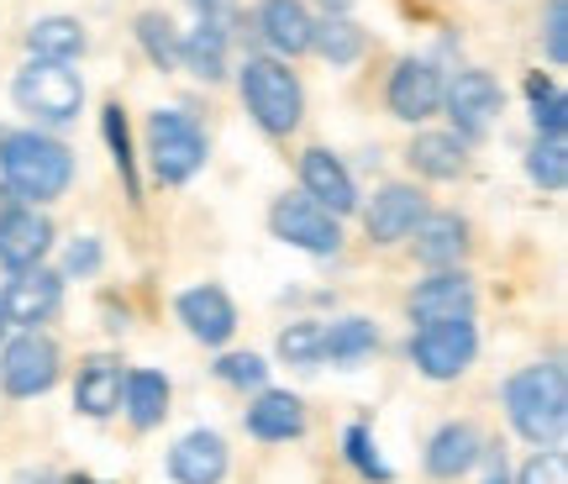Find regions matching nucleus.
I'll return each instance as SVG.
<instances>
[{"mask_svg": "<svg viewBox=\"0 0 568 484\" xmlns=\"http://www.w3.org/2000/svg\"><path fill=\"white\" fill-rule=\"evenodd\" d=\"M510 426L537 447H564L568 432V380L564 363H531L506 384Z\"/></svg>", "mask_w": 568, "mask_h": 484, "instance_id": "obj_1", "label": "nucleus"}, {"mask_svg": "<svg viewBox=\"0 0 568 484\" xmlns=\"http://www.w3.org/2000/svg\"><path fill=\"white\" fill-rule=\"evenodd\" d=\"M0 174H6V190L21 201H59L74 180V159L63 142L42 132H11L0 138Z\"/></svg>", "mask_w": 568, "mask_h": 484, "instance_id": "obj_2", "label": "nucleus"}, {"mask_svg": "<svg viewBox=\"0 0 568 484\" xmlns=\"http://www.w3.org/2000/svg\"><path fill=\"white\" fill-rule=\"evenodd\" d=\"M243 101L253 111V121L284 138V132H295L305 117V95H301V80L290 74V63L280 59H247L243 63Z\"/></svg>", "mask_w": 568, "mask_h": 484, "instance_id": "obj_3", "label": "nucleus"}, {"mask_svg": "<svg viewBox=\"0 0 568 484\" xmlns=\"http://www.w3.org/2000/svg\"><path fill=\"white\" fill-rule=\"evenodd\" d=\"M11 95L27 117L38 121H74L84 105V84L69 63H48V59H32L11 80Z\"/></svg>", "mask_w": 568, "mask_h": 484, "instance_id": "obj_4", "label": "nucleus"}, {"mask_svg": "<svg viewBox=\"0 0 568 484\" xmlns=\"http://www.w3.org/2000/svg\"><path fill=\"white\" fill-rule=\"evenodd\" d=\"M59 369H63V359L53 337L21 332L17 343H6V353H0V390L11 401H38V395H48L59 384Z\"/></svg>", "mask_w": 568, "mask_h": 484, "instance_id": "obj_5", "label": "nucleus"}, {"mask_svg": "<svg viewBox=\"0 0 568 484\" xmlns=\"http://www.w3.org/2000/svg\"><path fill=\"white\" fill-rule=\"evenodd\" d=\"M148 153H153V174L163 184H184L205 163V138L184 111H153V121H148Z\"/></svg>", "mask_w": 568, "mask_h": 484, "instance_id": "obj_6", "label": "nucleus"}, {"mask_svg": "<svg viewBox=\"0 0 568 484\" xmlns=\"http://www.w3.org/2000/svg\"><path fill=\"white\" fill-rule=\"evenodd\" d=\"M268 226H274V238H280V242L305 248V253H322V259L343 248V226H337V216H332V211H322L311 195H284V201H274Z\"/></svg>", "mask_w": 568, "mask_h": 484, "instance_id": "obj_7", "label": "nucleus"}, {"mask_svg": "<svg viewBox=\"0 0 568 484\" xmlns=\"http://www.w3.org/2000/svg\"><path fill=\"white\" fill-rule=\"evenodd\" d=\"M479 353V332L474 322H443V326H422L416 337H410V359L422 369L426 380H458L468 363Z\"/></svg>", "mask_w": 568, "mask_h": 484, "instance_id": "obj_8", "label": "nucleus"}, {"mask_svg": "<svg viewBox=\"0 0 568 484\" xmlns=\"http://www.w3.org/2000/svg\"><path fill=\"white\" fill-rule=\"evenodd\" d=\"M410 322L416 326H443V322H474V280L464 269H432V280L410 290Z\"/></svg>", "mask_w": 568, "mask_h": 484, "instance_id": "obj_9", "label": "nucleus"}, {"mask_svg": "<svg viewBox=\"0 0 568 484\" xmlns=\"http://www.w3.org/2000/svg\"><path fill=\"white\" fill-rule=\"evenodd\" d=\"M443 105L453 111L458 138H485L500 117V84L485 69H464V74H453V84H443Z\"/></svg>", "mask_w": 568, "mask_h": 484, "instance_id": "obj_10", "label": "nucleus"}, {"mask_svg": "<svg viewBox=\"0 0 568 484\" xmlns=\"http://www.w3.org/2000/svg\"><path fill=\"white\" fill-rule=\"evenodd\" d=\"M63 301V274H53V269H17L11 274V284L0 290V305H6V322L27 326V332H38L53 311H59Z\"/></svg>", "mask_w": 568, "mask_h": 484, "instance_id": "obj_11", "label": "nucleus"}, {"mask_svg": "<svg viewBox=\"0 0 568 484\" xmlns=\"http://www.w3.org/2000/svg\"><path fill=\"white\" fill-rule=\"evenodd\" d=\"M48 248H53V222L32 211V205H11L6 216H0V269H38L48 259Z\"/></svg>", "mask_w": 568, "mask_h": 484, "instance_id": "obj_12", "label": "nucleus"}, {"mask_svg": "<svg viewBox=\"0 0 568 484\" xmlns=\"http://www.w3.org/2000/svg\"><path fill=\"white\" fill-rule=\"evenodd\" d=\"M174 311H180V322L201 337L205 347H222L232 332H237V305H232V295H226L222 284H195V290H184L180 301H174Z\"/></svg>", "mask_w": 568, "mask_h": 484, "instance_id": "obj_13", "label": "nucleus"}, {"mask_svg": "<svg viewBox=\"0 0 568 484\" xmlns=\"http://www.w3.org/2000/svg\"><path fill=\"white\" fill-rule=\"evenodd\" d=\"M169 480L174 484H222L226 480V443L222 432H184L169 447Z\"/></svg>", "mask_w": 568, "mask_h": 484, "instance_id": "obj_14", "label": "nucleus"}, {"mask_svg": "<svg viewBox=\"0 0 568 484\" xmlns=\"http://www.w3.org/2000/svg\"><path fill=\"white\" fill-rule=\"evenodd\" d=\"M301 184L305 195L332 211V216H347V211H358V190H353V174H347L343 163L332 159L326 148H305L301 153Z\"/></svg>", "mask_w": 568, "mask_h": 484, "instance_id": "obj_15", "label": "nucleus"}, {"mask_svg": "<svg viewBox=\"0 0 568 484\" xmlns=\"http://www.w3.org/2000/svg\"><path fill=\"white\" fill-rule=\"evenodd\" d=\"M426 216V195L410 184H385L374 205L364 211V226L374 242H406L416 232V222Z\"/></svg>", "mask_w": 568, "mask_h": 484, "instance_id": "obj_16", "label": "nucleus"}, {"mask_svg": "<svg viewBox=\"0 0 568 484\" xmlns=\"http://www.w3.org/2000/svg\"><path fill=\"white\" fill-rule=\"evenodd\" d=\"M443 105V74L426 59H406L389 74V111L400 121H426Z\"/></svg>", "mask_w": 568, "mask_h": 484, "instance_id": "obj_17", "label": "nucleus"}, {"mask_svg": "<svg viewBox=\"0 0 568 484\" xmlns=\"http://www.w3.org/2000/svg\"><path fill=\"white\" fill-rule=\"evenodd\" d=\"M243 426H247V437H258V443H295L305 432V405L290 390H264L258 401L247 405Z\"/></svg>", "mask_w": 568, "mask_h": 484, "instance_id": "obj_18", "label": "nucleus"}, {"mask_svg": "<svg viewBox=\"0 0 568 484\" xmlns=\"http://www.w3.org/2000/svg\"><path fill=\"white\" fill-rule=\"evenodd\" d=\"M122 359L116 353H90L80 363V380H74V405H80L84 416H95L105 422L116 405H122Z\"/></svg>", "mask_w": 568, "mask_h": 484, "instance_id": "obj_19", "label": "nucleus"}, {"mask_svg": "<svg viewBox=\"0 0 568 484\" xmlns=\"http://www.w3.org/2000/svg\"><path fill=\"white\" fill-rule=\"evenodd\" d=\"M410 238H416L410 248H416V259H422L426 269H458L468 253V226L458 222V216H447V211L422 216Z\"/></svg>", "mask_w": 568, "mask_h": 484, "instance_id": "obj_20", "label": "nucleus"}, {"mask_svg": "<svg viewBox=\"0 0 568 484\" xmlns=\"http://www.w3.org/2000/svg\"><path fill=\"white\" fill-rule=\"evenodd\" d=\"M479 432L468 422H447L432 443H426V474L432 480H458V474H468V468L479 464Z\"/></svg>", "mask_w": 568, "mask_h": 484, "instance_id": "obj_21", "label": "nucleus"}, {"mask_svg": "<svg viewBox=\"0 0 568 484\" xmlns=\"http://www.w3.org/2000/svg\"><path fill=\"white\" fill-rule=\"evenodd\" d=\"M258 27H264V38L280 48V53H311V11H305L301 0H264L258 6Z\"/></svg>", "mask_w": 568, "mask_h": 484, "instance_id": "obj_22", "label": "nucleus"}, {"mask_svg": "<svg viewBox=\"0 0 568 484\" xmlns=\"http://www.w3.org/2000/svg\"><path fill=\"white\" fill-rule=\"evenodd\" d=\"M122 401H126L132 426L148 432V426H159L163 416H169V380L153 374V369H132V374L122 380Z\"/></svg>", "mask_w": 568, "mask_h": 484, "instance_id": "obj_23", "label": "nucleus"}, {"mask_svg": "<svg viewBox=\"0 0 568 484\" xmlns=\"http://www.w3.org/2000/svg\"><path fill=\"white\" fill-rule=\"evenodd\" d=\"M226 38H232V27H211V21H201L195 32H184L180 38V63L190 69V74H201V80H222Z\"/></svg>", "mask_w": 568, "mask_h": 484, "instance_id": "obj_24", "label": "nucleus"}, {"mask_svg": "<svg viewBox=\"0 0 568 484\" xmlns=\"http://www.w3.org/2000/svg\"><path fill=\"white\" fill-rule=\"evenodd\" d=\"M410 163L426 180H458L464 174V138L458 132H422L410 142Z\"/></svg>", "mask_w": 568, "mask_h": 484, "instance_id": "obj_25", "label": "nucleus"}, {"mask_svg": "<svg viewBox=\"0 0 568 484\" xmlns=\"http://www.w3.org/2000/svg\"><path fill=\"white\" fill-rule=\"evenodd\" d=\"M27 48H32V59L69 63L84 48V32H80V21L74 17H42L38 27L27 32Z\"/></svg>", "mask_w": 568, "mask_h": 484, "instance_id": "obj_26", "label": "nucleus"}, {"mask_svg": "<svg viewBox=\"0 0 568 484\" xmlns=\"http://www.w3.org/2000/svg\"><path fill=\"white\" fill-rule=\"evenodd\" d=\"M374 347H379V332H374V322H364V316H347V322L326 326L322 359H332V363H343V369H353V363H364Z\"/></svg>", "mask_w": 568, "mask_h": 484, "instance_id": "obj_27", "label": "nucleus"}, {"mask_svg": "<svg viewBox=\"0 0 568 484\" xmlns=\"http://www.w3.org/2000/svg\"><path fill=\"white\" fill-rule=\"evenodd\" d=\"M311 48H316L326 63H353L364 53V32L347 17H326L322 27H311Z\"/></svg>", "mask_w": 568, "mask_h": 484, "instance_id": "obj_28", "label": "nucleus"}, {"mask_svg": "<svg viewBox=\"0 0 568 484\" xmlns=\"http://www.w3.org/2000/svg\"><path fill=\"white\" fill-rule=\"evenodd\" d=\"M527 95H531V117H537V132H542V138H564V127H568V101H564V90H558L548 74H531V80H527Z\"/></svg>", "mask_w": 568, "mask_h": 484, "instance_id": "obj_29", "label": "nucleus"}, {"mask_svg": "<svg viewBox=\"0 0 568 484\" xmlns=\"http://www.w3.org/2000/svg\"><path fill=\"white\" fill-rule=\"evenodd\" d=\"M527 174L542 190H564L568 184V148L564 138H542L537 132V142H531V153H527Z\"/></svg>", "mask_w": 568, "mask_h": 484, "instance_id": "obj_30", "label": "nucleus"}, {"mask_svg": "<svg viewBox=\"0 0 568 484\" xmlns=\"http://www.w3.org/2000/svg\"><path fill=\"white\" fill-rule=\"evenodd\" d=\"M101 132H105V142H111V159H116V169H122L126 195H132V201H142V184H138V163H132V138H126L122 105H105V111H101Z\"/></svg>", "mask_w": 568, "mask_h": 484, "instance_id": "obj_31", "label": "nucleus"}, {"mask_svg": "<svg viewBox=\"0 0 568 484\" xmlns=\"http://www.w3.org/2000/svg\"><path fill=\"white\" fill-rule=\"evenodd\" d=\"M322 343H326L322 322H295L280 332V359L290 369H311V363H322Z\"/></svg>", "mask_w": 568, "mask_h": 484, "instance_id": "obj_32", "label": "nucleus"}, {"mask_svg": "<svg viewBox=\"0 0 568 484\" xmlns=\"http://www.w3.org/2000/svg\"><path fill=\"white\" fill-rule=\"evenodd\" d=\"M138 42L148 48V59L159 63V69H174V63H180V32H174L169 17H159V11H142L138 17Z\"/></svg>", "mask_w": 568, "mask_h": 484, "instance_id": "obj_33", "label": "nucleus"}, {"mask_svg": "<svg viewBox=\"0 0 568 484\" xmlns=\"http://www.w3.org/2000/svg\"><path fill=\"white\" fill-rule=\"evenodd\" d=\"M216 374H222V384H232V390H264L268 363L258 359V353H222V359H216Z\"/></svg>", "mask_w": 568, "mask_h": 484, "instance_id": "obj_34", "label": "nucleus"}, {"mask_svg": "<svg viewBox=\"0 0 568 484\" xmlns=\"http://www.w3.org/2000/svg\"><path fill=\"white\" fill-rule=\"evenodd\" d=\"M347 464L358 468L364 480H389V464L379 458V447H374V437H368V426H347Z\"/></svg>", "mask_w": 568, "mask_h": 484, "instance_id": "obj_35", "label": "nucleus"}, {"mask_svg": "<svg viewBox=\"0 0 568 484\" xmlns=\"http://www.w3.org/2000/svg\"><path fill=\"white\" fill-rule=\"evenodd\" d=\"M516 484H568V458L564 447H542L527 468H521V480Z\"/></svg>", "mask_w": 568, "mask_h": 484, "instance_id": "obj_36", "label": "nucleus"}, {"mask_svg": "<svg viewBox=\"0 0 568 484\" xmlns=\"http://www.w3.org/2000/svg\"><path fill=\"white\" fill-rule=\"evenodd\" d=\"M542 42H548L552 63L568 59V0H548V32H542Z\"/></svg>", "mask_w": 568, "mask_h": 484, "instance_id": "obj_37", "label": "nucleus"}, {"mask_svg": "<svg viewBox=\"0 0 568 484\" xmlns=\"http://www.w3.org/2000/svg\"><path fill=\"white\" fill-rule=\"evenodd\" d=\"M95 269H101V242L95 238L69 242V253H63V274H95Z\"/></svg>", "mask_w": 568, "mask_h": 484, "instance_id": "obj_38", "label": "nucleus"}, {"mask_svg": "<svg viewBox=\"0 0 568 484\" xmlns=\"http://www.w3.org/2000/svg\"><path fill=\"white\" fill-rule=\"evenodd\" d=\"M195 6V17L211 21V27H232L237 21V0H190Z\"/></svg>", "mask_w": 568, "mask_h": 484, "instance_id": "obj_39", "label": "nucleus"}, {"mask_svg": "<svg viewBox=\"0 0 568 484\" xmlns=\"http://www.w3.org/2000/svg\"><path fill=\"white\" fill-rule=\"evenodd\" d=\"M485 484H516V480H510V468H506V458H495V464H489Z\"/></svg>", "mask_w": 568, "mask_h": 484, "instance_id": "obj_40", "label": "nucleus"}, {"mask_svg": "<svg viewBox=\"0 0 568 484\" xmlns=\"http://www.w3.org/2000/svg\"><path fill=\"white\" fill-rule=\"evenodd\" d=\"M6 211H11V190H0V216H6Z\"/></svg>", "mask_w": 568, "mask_h": 484, "instance_id": "obj_41", "label": "nucleus"}, {"mask_svg": "<svg viewBox=\"0 0 568 484\" xmlns=\"http://www.w3.org/2000/svg\"><path fill=\"white\" fill-rule=\"evenodd\" d=\"M0 337H6V305H0Z\"/></svg>", "mask_w": 568, "mask_h": 484, "instance_id": "obj_42", "label": "nucleus"}, {"mask_svg": "<svg viewBox=\"0 0 568 484\" xmlns=\"http://www.w3.org/2000/svg\"><path fill=\"white\" fill-rule=\"evenodd\" d=\"M27 484H53V480H48V474H42V480H27Z\"/></svg>", "mask_w": 568, "mask_h": 484, "instance_id": "obj_43", "label": "nucleus"}]
</instances>
